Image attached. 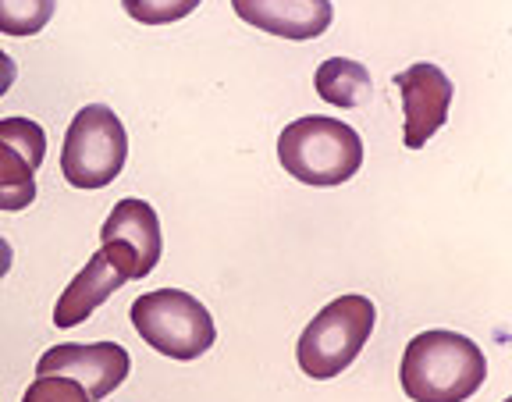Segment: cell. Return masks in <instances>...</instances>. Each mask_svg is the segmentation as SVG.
<instances>
[{
  "label": "cell",
  "instance_id": "cell-2",
  "mask_svg": "<svg viewBox=\"0 0 512 402\" xmlns=\"http://www.w3.org/2000/svg\"><path fill=\"white\" fill-rule=\"evenodd\" d=\"M278 161L285 175L303 185H342L349 182L363 164V139L360 132L345 125L342 118H324L310 114L278 136Z\"/></svg>",
  "mask_w": 512,
  "mask_h": 402
},
{
  "label": "cell",
  "instance_id": "cell-17",
  "mask_svg": "<svg viewBox=\"0 0 512 402\" xmlns=\"http://www.w3.org/2000/svg\"><path fill=\"white\" fill-rule=\"evenodd\" d=\"M15 75H18V65L11 61L8 54H4V50H0V97H4V93L15 86Z\"/></svg>",
  "mask_w": 512,
  "mask_h": 402
},
{
  "label": "cell",
  "instance_id": "cell-9",
  "mask_svg": "<svg viewBox=\"0 0 512 402\" xmlns=\"http://www.w3.org/2000/svg\"><path fill=\"white\" fill-rule=\"evenodd\" d=\"M235 15L260 33L285 40H317L328 33L335 8L331 0H232Z\"/></svg>",
  "mask_w": 512,
  "mask_h": 402
},
{
  "label": "cell",
  "instance_id": "cell-10",
  "mask_svg": "<svg viewBox=\"0 0 512 402\" xmlns=\"http://www.w3.org/2000/svg\"><path fill=\"white\" fill-rule=\"evenodd\" d=\"M100 242H125V246H132V253L139 260V278H146L157 267L160 250H164L157 210L146 200H136V196L114 203L104 228H100Z\"/></svg>",
  "mask_w": 512,
  "mask_h": 402
},
{
  "label": "cell",
  "instance_id": "cell-5",
  "mask_svg": "<svg viewBox=\"0 0 512 402\" xmlns=\"http://www.w3.org/2000/svg\"><path fill=\"white\" fill-rule=\"evenodd\" d=\"M128 161V136L121 118L104 104H89L68 125L61 150V175L75 189H104Z\"/></svg>",
  "mask_w": 512,
  "mask_h": 402
},
{
  "label": "cell",
  "instance_id": "cell-11",
  "mask_svg": "<svg viewBox=\"0 0 512 402\" xmlns=\"http://www.w3.org/2000/svg\"><path fill=\"white\" fill-rule=\"evenodd\" d=\"M313 82H317L320 100H328L335 107H360L370 97V72L360 61H349V57L320 61Z\"/></svg>",
  "mask_w": 512,
  "mask_h": 402
},
{
  "label": "cell",
  "instance_id": "cell-3",
  "mask_svg": "<svg viewBox=\"0 0 512 402\" xmlns=\"http://www.w3.org/2000/svg\"><path fill=\"white\" fill-rule=\"evenodd\" d=\"M377 310L367 296H338L331 299L299 335V367L317 381L338 378L367 346L374 331Z\"/></svg>",
  "mask_w": 512,
  "mask_h": 402
},
{
  "label": "cell",
  "instance_id": "cell-1",
  "mask_svg": "<svg viewBox=\"0 0 512 402\" xmlns=\"http://www.w3.org/2000/svg\"><path fill=\"white\" fill-rule=\"evenodd\" d=\"M488 378V360L473 338L434 328L402 353L399 381L413 402H466Z\"/></svg>",
  "mask_w": 512,
  "mask_h": 402
},
{
  "label": "cell",
  "instance_id": "cell-16",
  "mask_svg": "<svg viewBox=\"0 0 512 402\" xmlns=\"http://www.w3.org/2000/svg\"><path fill=\"white\" fill-rule=\"evenodd\" d=\"M22 402H93L79 381L64 378V374H40L25 388Z\"/></svg>",
  "mask_w": 512,
  "mask_h": 402
},
{
  "label": "cell",
  "instance_id": "cell-7",
  "mask_svg": "<svg viewBox=\"0 0 512 402\" xmlns=\"http://www.w3.org/2000/svg\"><path fill=\"white\" fill-rule=\"evenodd\" d=\"M128 367L132 360L118 342H64L40 356L36 374H64L79 381L89 399L100 402L128 378Z\"/></svg>",
  "mask_w": 512,
  "mask_h": 402
},
{
  "label": "cell",
  "instance_id": "cell-12",
  "mask_svg": "<svg viewBox=\"0 0 512 402\" xmlns=\"http://www.w3.org/2000/svg\"><path fill=\"white\" fill-rule=\"evenodd\" d=\"M36 164L25 157L22 150L0 139V210H25L36 200Z\"/></svg>",
  "mask_w": 512,
  "mask_h": 402
},
{
  "label": "cell",
  "instance_id": "cell-4",
  "mask_svg": "<svg viewBox=\"0 0 512 402\" xmlns=\"http://www.w3.org/2000/svg\"><path fill=\"white\" fill-rule=\"evenodd\" d=\"M132 324L146 346L171 360H200L217 338L210 310L182 289H157L139 296L132 303Z\"/></svg>",
  "mask_w": 512,
  "mask_h": 402
},
{
  "label": "cell",
  "instance_id": "cell-13",
  "mask_svg": "<svg viewBox=\"0 0 512 402\" xmlns=\"http://www.w3.org/2000/svg\"><path fill=\"white\" fill-rule=\"evenodd\" d=\"M57 0H0V33L36 36L54 18Z\"/></svg>",
  "mask_w": 512,
  "mask_h": 402
},
{
  "label": "cell",
  "instance_id": "cell-8",
  "mask_svg": "<svg viewBox=\"0 0 512 402\" xmlns=\"http://www.w3.org/2000/svg\"><path fill=\"white\" fill-rule=\"evenodd\" d=\"M395 89L402 97V114H406V146L420 150L427 139L448 121L452 107V82L431 61H416L406 72L395 75Z\"/></svg>",
  "mask_w": 512,
  "mask_h": 402
},
{
  "label": "cell",
  "instance_id": "cell-15",
  "mask_svg": "<svg viewBox=\"0 0 512 402\" xmlns=\"http://www.w3.org/2000/svg\"><path fill=\"white\" fill-rule=\"evenodd\" d=\"M0 139H8L15 150H22L36 168H40L43 157H47V132L32 118H4L0 121Z\"/></svg>",
  "mask_w": 512,
  "mask_h": 402
},
{
  "label": "cell",
  "instance_id": "cell-6",
  "mask_svg": "<svg viewBox=\"0 0 512 402\" xmlns=\"http://www.w3.org/2000/svg\"><path fill=\"white\" fill-rule=\"evenodd\" d=\"M136 278L139 260L132 253V246H125V242H100V250L86 260V267L75 274L72 285L57 299L54 324L57 328H75L86 317H93L96 306H104L121 285L136 282Z\"/></svg>",
  "mask_w": 512,
  "mask_h": 402
},
{
  "label": "cell",
  "instance_id": "cell-18",
  "mask_svg": "<svg viewBox=\"0 0 512 402\" xmlns=\"http://www.w3.org/2000/svg\"><path fill=\"white\" fill-rule=\"evenodd\" d=\"M11 246H8V239H0V278H4V274L11 271Z\"/></svg>",
  "mask_w": 512,
  "mask_h": 402
},
{
  "label": "cell",
  "instance_id": "cell-14",
  "mask_svg": "<svg viewBox=\"0 0 512 402\" xmlns=\"http://www.w3.org/2000/svg\"><path fill=\"white\" fill-rule=\"evenodd\" d=\"M121 8L143 25H171L192 15L200 8V0H121Z\"/></svg>",
  "mask_w": 512,
  "mask_h": 402
}]
</instances>
